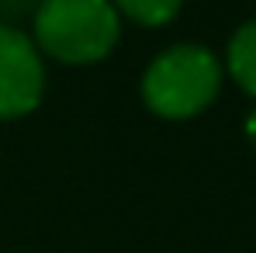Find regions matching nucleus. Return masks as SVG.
Instances as JSON below:
<instances>
[{"label":"nucleus","instance_id":"nucleus-4","mask_svg":"<svg viewBox=\"0 0 256 253\" xmlns=\"http://www.w3.org/2000/svg\"><path fill=\"white\" fill-rule=\"evenodd\" d=\"M225 63H228L232 80L242 87L246 94L256 97V18L253 21H242V25L236 28V35L228 39V56H225Z\"/></svg>","mask_w":256,"mask_h":253},{"label":"nucleus","instance_id":"nucleus-1","mask_svg":"<svg viewBox=\"0 0 256 253\" xmlns=\"http://www.w3.org/2000/svg\"><path fill=\"white\" fill-rule=\"evenodd\" d=\"M222 87V63L212 49L180 42L163 49L142 73V101L160 118H190L204 111Z\"/></svg>","mask_w":256,"mask_h":253},{"label":"nucleus","instance_id":"nucleus-5","mask_svg":"<svg viewBox=\"0 0 256 253\" xmlns=\"http://www.w3.org/2000/svg\"><path fill=\"white\" fill-rule=\"evenodd\" d=\"M114 11H118V18L125 14L146 28H160L180 14V4L176 0H122V4H114Z\"/></svg>","mask_w":256,"mask_h":253},{"label":"nucleus","instance_id":"nucleus-2","mask_svg":"<svg viewBox=\"0 0 256 253\" xmlns=\"http://www.w3.org/2000/svg\"><path fill=\"white\" fill-rule=\"evenodd\" d=\"M122 32L114 4L104 0H45L35 7V39L38 52L59 63L84 66L104 59Z\"/></svg>","mask_w":256,"mask_h":253},{"label":"nucleus","instance_id":"nucleus-3","mask_svg":"<svg viewBox=\"0 0 256 253\" xmlns=\"http://www.w3.org/2000/svg\"><path fill=\"white\" fill-rule=\"evenodd\" d=\"M45 94L42 52L14 25H0V118H21Z\"/></svg>","mask_w":256,"mask_h":253},{"label":"nucleus","instance_id":"nucleus-6","mask_svg":"<svg viewBox=\"0 0 256 253\" xmlns=\"http://www.w3.org/2000/svg\"><path fill=\"white\" fill-rule=\"evenodd\" d=\"M246 139L256 146V108L250 111V118H246Z\"/></svg>","mask_w":256,"mask_h":253}]
</instances>
